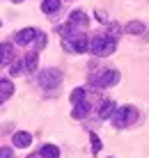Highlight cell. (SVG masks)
<instances>
[{
    "label": "cell",
    "instance_id": "1",
    "mask_svg": "<svg viewBox=\"0 0 149 158\" xmlns=\"http://www.w3.org/2000/svg\"><path fill=\"white\" fill-rule=\"evenodd\" d=\"M117 83H119V71H115V69H106V71H99L94 76H90V85L99 87V89H103V87H113Z\"/></svg>",
    "mask_w": 149,
    "mask_h": 158
},
{
    "label": "cell",
    "instance_id": "2",
    "mask_svg": "<svg viewBox=\"0 0 149 158\" xmlns=\"http://www.w3.org/2000/svg\"><path fill=\"white\" fill-rule=\"evenodd\" d=\"M110 117H113V126L115 128H124V126H129L131 122H135L138 112H135L133 106H124V108H115Z\"/></svg>",
    "mask_w": 149,
    "mask_h": 158
},
{
    "label": "cell",
    "instance_id": "3",
    "mask_svg": "<svg viewBox=\"0 0 149 158\" xmlns=\"http://www.w3.org/2000/svg\"><path fill=\"white\" fill-rule=\"evenodd\" d=\"M115 48H117V41L113 39V37H94V41H92V53H94L96 57H108L115 53Z\"/></svg>",
    "mask_w": 149,
    "mask_h": 158
},
{
    "label": "cell",
    "instance_id": "4",
    "mask_svg": "<svg viewBox=\"0 0 149 158\" xmlns=\"http://www.w3.org/2000/svg\"><path fill=\"white\" fill-rule=\"evenodd\" d=\"M60 83H62V71H60V69H46V71L39 73V85L41 87L53 89V87H57Z\"/></svg>",
    "mask_w": 149,
    "mask_h": 158
},
{
    "label": "cell",
    "instance_id": "5",
    "mask_svg": "<svg viewBox=\"0 0 149 158\" xmlns=\"http://www.w3.org/2000/svg\"><path fill=\"white\" fill-rule=\"evenodd\" d=\"M64 46L74 48L76 53H85L87 48H90V41H87V37H85V35H76V37H71L69 41H64Z\"/></svg>",
    "mask_w": 149,
    "mask_h": 158
},
{
    "label": "cell",
    "instance_id": "6",
    "mask_svg": "<svg viewBox=\"0 0 149 158\" xmlns=\"http://www.w3.org/2000/svg\"><path fill=\"white\" fill-rule=\"evenodd\" d=\"M37 28H25V30H21L19 35L14 37V41L19 44V46H25V44H30V41H35V37H37Z\"/></svg>",
    "mask_w": 149,
    "mask_h": 158
},
{
    "label": "cell",
    "instance_id": "7",
    "mask_svg": "<svg viewBox=\"0 0 149 158\" xmlns=\"http://www.w3.org/2000/svg\"><path fill=\"white\" fill-rule=\"evenodd\" d=\"M12 144H14V147H19V149H25V147H30V144H32V135H30V133H25V131H19V133H14Z\"/></svg>",
    "mask_w": 149,
    "mask_h": 158
},
{
    "label": "cell",
    "instance_id": "8",
    "mask_svg": "<svg viewBox=\"0 0 149 158\" xmlns=\"http://www.w3.org/2000/svg\"><path fill=\"white\" fill-rule=\"evenodd\" d=\"M14 60V51H12V44L2 41L0 44V67H5V64H9Z\"/></svg>",
    "mask_w": 149,
    "mask_h": 158
},
{
    "label": "cell",
    "instance_id": "9",
    "mask_svg": "<svg viewBox=\"0 0 149 158\" xmlns=\"http://www.w3.org/2000/svg\"><path fill=\"white\" fill-rule=\"evenodd\" d=\"M87 115H90V106H87V101L74 103V110H71V117H74V119H83Z\"/></svg>",
    "mask_w": 149,
    "mask_h": 158
},
{
    "label": "cell",
    "instance_id": "10",
    "mask_svg": "<svg viewBox=\"0 0 149 158\" xmlns=\"http://www.w3.org/2000/svg\"><path fill=\"white\" fill-rule=\"evenodd\" d=\"M12 94H14V85H12V80H2V78H0V103L7 101Z\"/></svg>",
    "mask_w": 149,
    "mask_h": 158
},
{
    "label": "cell",
    "instance_id": "11",
    "mask_svg": "<svg viewBox=\"0 0 149 158\" xmlns=\"http://www.w3.org/2000/svg\"><path fill=\"white\" fill-rule=\"evenodd\" d=\"M69 23L74 25V28H76V25H80V28H85V25H87V16H85V12H80V9H76V12H74V14L69 16Z\"/></svg>",
    "mask_w": 149,
    "mask_h": 158
},
{
    "label": "cell",
    "instance_id": "12",
    "mask_svg": "<svg viewBox=\"0 0 149 158\" xmlns=\"http://www.w3.org/2000/svg\"><path fill=\"white\" fill-rule=\"evenodd\" d=\"M41 158H60V149L55 144H44L41 151H39Z\"/></svg>",
    "mask_w": 149,
    "mask_h": 158
},
{
    "label": "cell",
    "instance_id": "13",
    "mask_svg": "<svg viewBox=\"0 0 149 158\" xmlns=\"http://www.w3.org/2000/svg\"><path fill=\"white\" fill-rule=\"evenodd\" d=\"M23 64H25L28 71H35L37 64H39V53H28L25 60H23Z\"/></svg>",
    "mask_w": 149,
    "mask_h": 158
},
{
    "label": "cell",
    "instance_id": "14",
    "mask_svg": "<svg viewBox=\"0 0 149 158\" xmlns=\"http://www.w3.org/2000/svg\"><path fill=\"white\" fill-rule=\"evenodd\" d=\"M124 30H126V35H142V32H145V25H142L140 21H131Z\"/></svg>",
    "mask_w": 149,
    "mask_h": 158
},
{
    "label": "cell",
    "instance_id": "15",
    "mask_svg": "<svg viewBox=\"0 0 149 158\" xmlns=\"http://www.w3.org/2000/svg\"><path fill=\"white\" fill-rule=\"evenodd\" d=\"M113 110H115V103H113V101H103V103H101V110H99V117H101V119H108L110 115H113Z\"/></svg>",
    "mask_w": 149,
    "mask_h": 158
},
{
    "label": "cell",
    "instance_id": "16",
    "mask_svg": "<svg viewBox=\"0 0 149 158\" xmlns=\"http://www.w3.org/2000/svg\"><path fill=\"white\" fill-rule=\"evenodd\" d=\"M57 9H60V0H44L41 2V12H46V14H53Z\"/></svg>",
    "mask_w": 149,
    "mask_h": 158
},
{
    "label": "cell",
    "instance_id": "17",
    "mask_svg": "<svg viewBox=\"0 0 149 158\" xmlns=\"http://www.w3.org/2000/svg\"><path fill=\"white\" fill-rule=\"evenodd\" d=\"M85 94H87V89H85V87H76V89L71 92V96H69V99H71V103H78V101H85Z\"/></svg>",
    "mask_w": 149,
    "mask_h": 158
},
{
    "label": "cell",
    "instance_id": "18",
    "mask_svg": "<svg viewBox=\"0 0 149 158\" xmlns=\"http://www.w3.org/2000/svg\"><path fill=\"white\" fill-rule=\"evenodd\" d=\"M35 41H37V51H41V48H46V44H48V39H46V35L39 30L37 32V37H35Z\"/></svg>",
    "mask_w": 149,
    "mask_h": 158
},
{
    "label": "cell",
    "instance_id": "19",
    "mask_svg": "<svg viewBox=\"0 0 149 158\" xmlns=\"http://www.w3.org/2000/svg\"><path fill=\"white\" fill-rule=\"evenodd\" d=\"M90 140H92V151H94V156L101 151V140H99L96 133H90Z\"/></svg>",
    "mask_w": 149,
    "mask_h": 158
},
{
    "label": "cell",
    "instance_id": "20",
    "mask_svg": "<svg viewBox=\"0 0 149 158\" xmlns=\"http://www.w3.org/2000/svg\"><path fill=\"white\" fill-rule=\"evenodd\" d=\"M21 71H23V62H14L12 69H9V73H12V76H19Z\"/></svg>",
    "mask_w": 149,
    "mask_h": 158
},
{
    "label": "cell",
    "instance_id": "21",
    "mask_svg": "<svg viewBox=\"0 0 149 158\" xmlns=\"http://www.w3.org/2000/svg\"><path fill=\"white\" fill-rule=\"evenodd\" d=\"M0 158H14V151L9 149V147H2V149H0Z\"/></svg>",
    "mask_w": 149,
    "mask_h": 158
},
{
    "label": "cell",
    "instance_id": "22",
    "mask_svg": "<svg viewBox=\"0 0 149 158\" xmlns=\"http://www.w3.org/2000/svg\"><path fill=\"white\" fill-rule=\"evenodd\" d=\"M117 32H119V25H110V37H113V39H115V37H117Z\"/></svg>",
    "mask_w": 149,
    "mask_h": 158
},
{
    "label": "cell",
    "instance_id": "23",
    "mask_svg": "<svg viewBox=\"0 0 149 158\" xmlns=\"http://www.w3.org/2000/svg\"><path fill=\"white\" fill-rule=\"evenodd\" d=\"M14 2H23V0H14Z\"/></svg>",
    "mask_w": 149,
    "mask_h": 158
},
{
    "label": "cell",
    "instance_id": "24",
    "mask_svg": "<svg viewBox=\"0 0 149 158\" xmlns=\"http://www.w3.org/2000/svg\"><path fill=\"white\" fill-rule=\"evenodd\" d=\"M28 158H37V156H28Z\"/></svg>",
    "mask_w": 149,
    "mask_h": 158
},
{
    "label": "cell",
    "instance_id": "25",
    "mask_svg": "<svg viewBox=\"0 0 149 158\" xmlns=\"http://www.w3.org/2000/svg\"><path fill=\"white\" fill-rule=\"evenodd\" d=\"M0 25H2V23H0Z\"/></svg>",
    "mask_w": 149,
    "mask_h": 158
}]
</instances>
